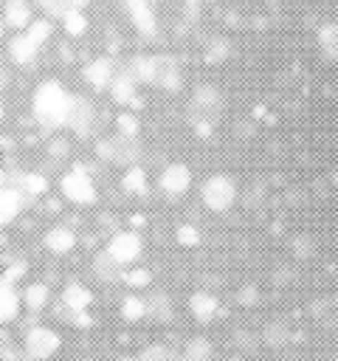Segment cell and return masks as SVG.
Segmentation results:
<instances>
[{
    "label": "cell",
    "mask_w": 338,
    "mask_h": 361,
    "mask_svg": "<svg viewBox=\"0 0 338 361\" xmlns=\"http://www.w3.org/2000/svg\"><path fill=\"white\" fill-rule=\"evenodd\" d=\"M68 102H70V93L62 87V82L45 79L34 90V118L45 130H59L65 127V118H68Z\"/></svg>",
    "instance_id": "1"
},
{
    "label": "cell",
    "mask_w": 338,
    "mask_h": 361,
    "mask_svg": "<svg viewBox=\"0 0 338 361\" xmlns=\"http://www.w3.org/2000/svg\"><path fill=\"white\" fill-rule=\"evenodd\" d=\"M96 152L101 161H110V164H121V166H132L138 164L141 158V141L138 135H124V133H115V135H107L96 144Z\"/></svg>",
    "instance_id": "2"
},
{
    "label": "cell",
    "mask_w": 338,
    "mask_h": 361,
    "mask_svg": "<svg viewBox=\"0 0 338 361\" xmlns=\"http://www.w3.org/2000/svg\"><path fill=\"white\" fill-rule=\"evenodd\" d=\"M65 127L73 130L79 138H90V135H96V130H99V107H96L87 96L70 93Z\"/></svg>",
    "instance_id": "3"
},
{
    "label": "cell",
    "mask_w": 338,
    "mask_h": 361,
    "mask_svg": "<svg viewBox=\"0 0 338 361\" xmlns=\"http://www.w3.org/2000/svg\"><path fill=\"white\" fill-rule=\"evenodd\" d=\"M59 189H62V195H65L70 203H76V206H90V203H96V197H99V192H96V186H93L87 169L79 166V164L70 166V169L62 175Z\"/></svg>",
    "instance_id": "4"
},
{
    "label": "cell",
    "mask_w": 338,
    "mask_h": 361,
    "mask_svg": "<svg viewBox=\"0 0 338 361\" xmlns=\"http://www.w3.org/2000/svg\"><path fill=\"white\" fill-rule=\"evenodd\" d=\"M200 197L211 212H225L237 200V183L231 175H211V178H206Z\"/></svg>",
    "instance_id": "5"
},
{
    "label": "cell",
    "mask_w": 338,
    "mask_h": 361,
    "mask_svg": "<svg viewBox=\"0 0 338 361\" xmlns=\"http://www.w3.org/2000/svg\"><path fill=\"white\" fill-rule=\"evenodd\" d=\"M141 248H144V243H141V237H138L135 231H118V234H113V240L107 243V254H110L118 265L135 262V259L141 257Z\"/></svg>",
    "instance_id": "6"
},
{
    "label": "cell",
    "mask_w": 338,
    "mask_h": 361,
    "mask_svg": "<svg viewBox=\"0 0 338 361\" xmlns=\"http://www.w3.org/2000/svg\"><path fill=\"white\" fill-rule=\"evenodd\" d=\"M223 96L217 93V87H211V85H200L197 90H194V99H192V113L197 116V121H214L217 118V113L223 110Z\"/></svg>",
    "instance_id": "7"
},
{
    "label": "cell",
    "mask_w": 338,
    "mask_h": 361,
    "mask_svg": "<svg viewBox=\"0 0 338 361\" xmlns=\"http://www.w3.org/2000/svg\"><path fill=\"white\" fill-rule=\"evenodd\" d=\"M124 8H127V14H130V20L141 37L152 39L158 34V20H155V8L149 0H124Z\"/></svg>",
    "instance_id": "8"
},
{
    "label": "cell",
    "mask_w": 338,
    "mask_h": 361,
    "mask_svg": "<svg viewBox=\"0 0 338 361\" xmlns=\"http://www.w3.org/2000/svg\"><path fill=\"white\" fill-rule=\"evenodd\" d=\"M161 90L166 93H177L180 85H183V76H180V68L175 62V56L169 54H155V82Z\"/></svg>",
    "instance_id": "9"
},
{
    "label": "cell",
    "mask_w": 338,
    "mask_h": 361,
    "mask_svg": "<svg viewBox=\"0 0 338 361\" xmlns=\"http://www.w3.org/2000/svg\"><path fill=\"white\" fill-rule=\"evenodd\" d=\"M59 347V336L51 327H31L25 336V353L31 358H48Z\"/></svg>",
    "instance_id": "10"
},
{
    "label": "cell",
    "mask_w": 338,
    "mask_h": 361,
    "mask_svg": "<svg viewBox=\"0 0 338 361\" xmlns=\"http://www.w3.org/2000/svg\"><path fill=\"white\" fill-rule=\"evenodd\" d=\"M110 96H113V102L115 104H141V99L135 96L138 93V82L130 76V71L127 68H115V73H113V79H110Z\"/></svg>",
    "instance_id": "11"
},
{
    "label": "cell",
    "mask_w": 338,
    "mask_h": 361,
    "mask_svg": "<svg viewBox=\"0 0 338 361\" xmlns=\"http://www.w3.org/2000/svg\"><path fill=\"white\" fill-rule=\"evenodd\" d=\"M158 186H161L169 197H177V195H183V192H189V186H192V169H189L186 164H169V166L161 172Z\"/></svg>",
    "instance_id": "12"
},
{
    "label": "cell",
    "mask_w": 338,
    "mask_h": 361,
    "mask_svg": "<svg viewBox=\"0 0 338 361\" xmlns=\"http://www.w3.org/2000/svg\"><path fill=\"white\" fill-rule=\"evenodd\" d=\"M25 206H28V197L17 186H0V228L8 226Z\"/></svg>",
    "instance_id": "13"
},
{
    "label": "cell",
    "mask_w": 338,
    "mask_h": 361,
    "mask_svg": "<svg viewBox=\"0 0 338 361\" xmlns=\"http://www.w3.org/2000/svg\"><path fill=\"white\" fill-rule=\"evenodd\" d=\"M37 54H39V45L25 34V31H17L11 39H8V59L14 62V65H31L34 59H37Z\"/></svg>",
    "instance_id": "14"
},
{
    "label": "cell",
    "mask_w": 338,
    "mask_h": 361,
    "mask_svg": "<svg viewBox=\"0 0 338 361\" xmlns=\"http://www.w3.org/2000/svg\"><path fill=\"white\" fill-rule=\"evenodd\" d=\"M113 73H115V62L110 56H96V59H90L84 65V82L90 87H96V90H104L110 85Z\"/></svg>",
    "instance_id": "15"
},
{
    "label": "cell",
    "mask_w": 338,
    "mask_h": 361,
    "mask_svg": "<svg viewBox=\"0 0 338 361\" xmlns=\"http://www.w3.org/2000/svg\"><path fill=\"white\" fill-rule=\"evenodd\" d=\"M34 20V8L28 0H3V23L17 28V31H25V25Z\"/></svg>",
    "instance_id": "16"
},
{
    "label": "cell",
    "mask_w": 338,
    "mask_h": 361,
    "mask_svg": "<svg viewBox=\"0 0 338 361\" xmlns=\"http://www.w3.org/2000/svg\"><path fill=\"white\" fill-rule=\"evenodd\" d=\"M73 245H76L73 228H68V226H54V228H48V234H45V248H48L51 254H68V251H73Z\"/></svg>",
    "instance_id": "17"
},
{
    "label": "cell",
    "mask_w": 338,
    "mask_h": 361,
    "mask_svg": "<svg viewBox=\"0 0 338 361\" xmlns=\"http://www.w3.org/2000/svg\"><path fill=\"white\" fill-rule=\"evenodd\" d=\"M130 76L138 82V85H152L155 82V56L152 54H135L127 65Z\"/></svg>",
    "instance_id": "18"
},
{
    "label": "cell",
    "mask_w": 338,
    "mask_h": 361,
    "mask_svg": "<svg viewBox=\"0 0 338 361\" xmlns=\"http://www.w3.org/2000/svg\"><path fill=\"white\" fill-rule=\"evenodd\" d=\"M17 313H20V293L14 290L11 282L0 279V324L17 319Z\"/></svg>",
    "instance_id": "19"
},
{
    "label": "cell",
    "mask_w": 338,
    "mask_h": 361,
    "mask_svg": "<svg viewBox=\"0 0 338 361\" xmlns=\"http://www.w3.org/2000/svg\"><path fill=\"white\" fill-rule=\"evenodd\" d=\"M17 189L31 200V197H39L48 192V178L42 172H20L17 178Z\"/></svg>",
    "instance_id": "20"
},
{
    "label": "cell",
    "mask_w": 338,
    "mask_h": 361,
    "mask_svg": "<svg viewBox=\"0 0 338 361\" xmlns=\"http://www.w3.org/2000/svg\"><path fill=\"white\" fill-rule=\"evenodd\" d=\"M90 290L84 288V285H79V282H70L68 288H65V293H62V302H65V307L70 310V313H79V310H84L87 305H90Z\"/></svg>",
    "instance_id": "21"
},
{
    "label": "cell",
    "mask_w": 338,
    "mask_h": 361,
    "mask_svg": "<svg viewBox=\"0 0 338 361\" xmlns=\"http://www.w3.org/2000/svg\"><path fill=\"white\" fill-rule=\"evenodd\" d=\"M121 186H124V192H130V195H146V192H149L146 172H144L138 164L127 166V172H124V178H121Z\"/></svg>",
    "instance_id": "22"
},
{
    "label": "cell",
    "mask_w": 338,
    "mask_h": 361,
    "mask_svg": "<svg viewBox=\"0 0 338 361\" xmlns=\"http://www.w3.org/2000/svg\"><path fill=\"white\" fill-rule=\"evenodd\" d=\"M93 271H96V276H99L101 282H115V279L121 276V265H118L107 251H101V254L93 259Z\"/></svg>",
    "instance_id": "23"
},
{
    "label": "cell",
    "mask_w": 338,
    "mask_h": 361,
    "mask_svg": "<svg viewBox=\"0 0 338 361\" xmlns=\"http://www.w3.org/2000/svg\"><path fill=\"white\" fill-rule=\"evenodd\" d=\"M20 302H25V307L34 310V313L42 310V307L48 305V285H42V282H31V285L23 290Z\"/></svg>",
    "instance_id": "24"
},
{
    "label": "cell",
    "mask_w": 338,
    "mask_h": 361,
    "mask_svg": "<svg viewBox=\"0 0 338 361\" xmlns=\"http://www.w3.org/2000/svg\"><path fill=\"white\" fill-rule=\"evenodd\" d=\"M318 45L330 59L338 62V23H327L318 28Z\"/></svg>",
    "instance_id": "25"
},
{
    "label": "cell",
    "mask_w": 338,
    "mask_h": 361,
    "mask_svg": "<svg viewBox=\"0 0 338 361\" xmlns=\"http://www.w3.org/2000/svg\"><path fill=\"white\" fill-rule=\"evenodd\" d=\"M62 28H65V34H70V37H82V34L87 31V17H84V11H82V8H70L68 14H62Z\"/></svg>",
    "instance_id": "26"
},
{
    "label": "cell",
    "mask_w": 338,
    "mask_h": 361,
    "mask_svg": "<svg viewBox=\"0 0 338 361\" xmlns=\"http://www.w3.org/2000/svg\"><path fill=\"white\" fill-rule=\"evenodd\" d=\"M214 310H217V302H214V296H208V293H194L192 296V313L197 316V319H211L214 316Z\"/></svg>",
    "instance_id": "27"
},
{
    "label": "cell",
    "mask_w": 338,
    "mask_h": 361,
    "mask_svg": "<svg viewBox=\"0 0 338 361\" xmlns=\"http://www.w3.org/2000/svg\"><path fill=\"white\" fill-rule=\"evenodd\" d=\"M25 34H28V37H31L37 45H42V42H45V39L54 34V23H51L48 17H42V20H31V23L25 25Z\"/></svg>",
    "instance_id": "28"
},
{
    "label": "cell",
    "mask_w": 338,
    "mask_h": 361,
    "mask_svg": "<svg viewBox=\"0 0 338 361\" xmlns=\"http://www.w3.org/2000/svg\"><path fill=\"white\" fill-rule=\"evenodd\" d=\"M37 6L45 11L48 20H62V14L70 11V3L68 0H37Z\"/></svg>",
    "instance_id": "29"
},
{
    "label": "cell",
    "mask_w": 338,
    "mask_h": 361,
    "mask_svg": "<svg viewBox=\"0 0 338 361\" xmlns=\"http://www.w3.org/2000/svg\"><path fill=\"white\" fill-rule=\"evenodd\" d=\"M121 313H124V319L135 322V319H141V316L146 313V302H144V299H138V296H127V299H124Z\"/></svg>",
    "instance_id": "30"
},
{
    "label": "cell",
    "mask_w": 338,
    "mask_h": 361,
    "mask_svg": "<svg viewBox=\"0 0 338 361\" xmlns=\"http://www.w3.org/2000/svg\"><path fill=\"white\" fill-rule=\"evenodd\" d=\"M115 127H118V133H124V135H138V133H141V124H138V118H135L132 113H118V116H115Z\"/></svg>",
    "instance_id": "31"
},
{
    "label": "cell",
    "mask_w": 338,
    "mask_h": 361,
    "mask_svg": "<svg viewBox=\"0 0 338 361\" xmlns=\"http://www.w3.org/2000/svg\"><path fill=\"white\" fill-rule=\"evenodd\" d=\"M186 358H189V361H206V358H208V344L200 341V338H194V341L189 344V350H186Z\"/></svg>",
    "instance_id": "32"
},
{
    "label": "cell",
    "mask_w": 338,
    "mask_h": 361,
    "mask_svg": "<svg viewBox=\"0 0 338 361\" xmlns=\"http://www.w3.org/2000/svg\"><path fill=\"white\" fill-rule=\"evenodd\" d=\"M177 243L180 245H197L200 243V231L194 226H180L177 228Z\"/></svg>",
    "instance_id": "33"
},
{
    "label": "cell",
    "mask_w": 338,
    "mask_h": 361,
    "mask_svg": "<svg viewBox=\"0 0 338 361\" xmlns=\"http://www.w3.org/2000/svg\"><path fill=\"white\" fill-rule=\"evenodd\" d=\"M146 310H152L158 319H169V302H166V296H155L152 305H146Z\"/></svg>",
    "instance_id": "34"
},
{
    "label": "cell",
    "mask_w": 338,
    "mask_h": 361,
    "mask_svg": "<svg viewBox=\"0 0 338 361\" xmlns=\"http://www.w3.org/2000/svg\"><path fill=\"white\" fill-rule=\"evenodd\" d=\"M124 279H127L130 285H135V288H141V285H146V282H149V271H144V268H138V271H130V274H124Z\"/></svg>",
    "instance_id": "35"
},
{
    "label": "cell",
    "mask_w": 338,
    "mask_h": 361,
    "mask_svg": "<svg viewBox=\"0 0 338 361\" xmlns=\"http://www.w3.org/2000/svg\"><path fill=\"white\" fill-rule=\"evenodd\" d=\"M228 54V42H214V48L206 54V62H220Z\"/></svg>",
    "instance_id": "36"
},
{
    "label": "cell",
    "mask_w": 338,
    "mask_h": 361,
    "mask_svg": "<svg viewBox=\"0 0 338 361\" xmlns=\"http://www.w3.org/2000/svg\"><path fill=\"white\" fill-rule=\"evenodd\" d=\"M23 274H25V265H23V262H17V265H11V268L3 274V282H11V285H14V279H20Z\"/></svg>",
    "instance_id": "37"
},
{
    "label": "cell",
    "mask_w": 338,
    "mask_h": 361,
    "mask_svg": "<svg viewBox=\"0 0 338 361\" xmlns=\"http://www.w3.org/2000/svg\"><path fill=\"white\" fill-rule=\"evenodd\" d=\"M144 358L146 361H166V353H163V347H149Z\"/></svg>",
    "instance_id": "38"
},
{
    "label": "cell",
    "mask_w": 338,
    "mask_h": 361,
    "mask_svg": "<svg viewBox=\"0 0 338 361\" xmlns=\"http://www.w3.org/2000/svg\"><path fill=\"white\" fill-rule=\"evenodd\" d=\"M51 155H56V158H62V155H68V147H65L62 141H54V144H51Z\"/></svg>",
    "instance_id": "39"
},
{
    "label": "cell",
    "mask_w": 338,
    "mask_h": 361,
    "mask_svg": "<svg viewBox=\"0 0 338 361\" xmlns=\"http://www.w3.org/2000/svg\"><path fill=\"white\" fill-rule=\"evenodd\" d=\"M70 3V8H84V6H90L93 0H68Z\"/></svg>",
    "instance_id": "40"
},
{
    "label": "cell",
    "mask_w": 338,
    "mask_h": 361,
    "mask_svg": "<svg viewBox=\"0 0 338 361\" xmlns=\"http://www.w3.org/2000/svg\"><path fill=\"white\" fill-rule=\"evenodd\" d=\"M3 118H6V102L0 99V121H3Z\"/></svg>",
    "instance_id": "41"
},
{
    "label": "cell",
    "mask_w": 338,
    "mask_h": 361,
    "mask_svg": "<svg viewBox=\"0 0 338 361\" xmlns=\"http://www.w3.org/2000/svg\"><path fill=\"white\" fill-rule=\"evenodd\" d=\"M3 85H6V73L0 71V90H3Z\"/></svg>",
    "instance_id": "42"
},
{
    "label": "cell",
    "mask_w": 338,
    "mask_h": 361,
    "mask_svg": "<svg viewBox=\"0 0 338 361\" xmlns=\"http://www.w3.org/2000/svg\"><path fill=\"white\" fill-rule=\"evenodd\" d=\"M3 31H6V23H3V20H0V37H3Z\"/></svg>",
    "instance_id": "43"
},
{
    "label": "cell",
    "mask_w": 338,
    "mask_h": 361,
    "mask_svg": "<svg viewBox=\"0 0 338 361\" xmlns=\"http://www.w3.org/2000/svg\"><path fill=\"white\" fill-rule=\"evenodd\" d=\"M0 355H3V338H0Z\"/></svg>",
    "instance_id": "44"
},
{
    "label": "cell",
    "mask_w": 338,
    "mask_h": 361,
    "mask_svg": "<svg viewBox=\"0 0 338 361\" xmlns=\"http://www.w3.org/2000/svg\"><path fill=\"white\" fill-rule=\"evenodd\" d=\"M0 65H3V56H0ZM0 71H3V68H0Z\"/></svg>",
    "instance_id": "45"
},
{
    "label": "cell",
    "mask_w": 338,
    "mask_h": 361,
    "mask_svg": "<svg viewBox=\"0 0 338 361\" xmlns=\"http://www.w3.org/2000/svg\"><path fill=\"white\" fill-rule=\"evenodd\" d=\"M124 361H132V358H124Z\"/></svg>",
    "instance_id": "46"
},
{
    "label": "cell",
    "mask_w": 338,
    "mask_h": 361,
    "mask_svg": "<svg viewBox=\"0 0 338 361\" xmlns=\"http://www.w3.org/2000/svg\"><path fill=\"white\" fill-rule=\"evenodd\" d=\"M273 3H279V0H273Z\"/></svg>",
    "instance_id": "47"
}]
</instances>
